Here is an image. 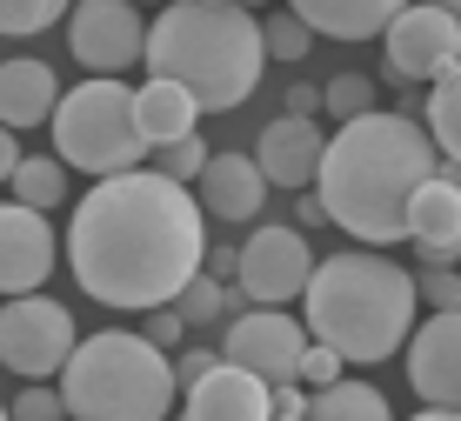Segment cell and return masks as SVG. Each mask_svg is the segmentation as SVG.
Returning <instances> with one entry per match:
<instances>
[{
    "label": "cell",
    "mask_w": 461,
    "mask_h": 421,
    "mask_svg": "<svg viewBox=\"0 0 461 421\" xmlns=\"http://www.w3.org/2000/svg\"><path fill=\"white\" fill-rule=\"evenodd\" d=\"M408 381L428 408H461V307L455 315H428L408 334Z\"/></svg>",
    "instance_id": "obj_12"
},
{
    "label": "cell",
    "mask_w": 461,
    "mask_h": 421,
    "mask_svg": "<svg viewBox=\"0 0 461 421\" xmlns=\"http://www.w3.org/2000/svg\"><path fill=\"white\" fill-rule=\"evenodd\" d=\"M154 80L194 94L201 114H228L241 107L267 74V47H261V21L241 0H167L161 21L148 27L140 47Z\"/></svg>",
    "instance_id": "obj_3"
},
{
    "label": "cell",
    "mask_w": 461,
    "mask_h": 421,
    "mask_svg": "<svg viewBox=\"0 0 461 421\" xmlns=\"http://www.w3.org/2000/svg\"><path fill=\"white\" fill-rule=\"evenodd\" d=\"M74 0H0V34H41V27L68 21Z\"/></svg>",
    "instance_id": "obj_26"
},
{
    "label": "cell",
    "mask_w": 461,
    "mask_h": 421,
    "mask_svg": "<svg viewBox=\"0 0 461 421\" xmlns=\"http://www.w3.org/2000/svg\"><path fill=\"white\" fill-rule=\"evenodd\" d=\"M181 421H275L267 415V381H254L248 368H208L187 388V415Z\"/></svg>",
    "instance_id": "obj_16"
},
{
    "label": "cell",
    "mask_w": 461,
    "mask_h": 421,
    "mask_svg": "<svg viewBox=\"0 0 461 421\" xmlns=\"http://www.w3.org/2000/svg\"><path fill=\"white\" fill-rule=\"evenodd\" d=\"M201 207L214 221H254L267 207V181L254 168V154H208L201 168Z\"/></svg>",
    "instance_id": "obj_18"
},
{
    "label": "cell",
    "mask_w": 461,
    "mask_h": 421,
    "mask_svg": "<svg viewBox=\"0 0 461 421\" xmlns=\"http://www.w3.org/2000/svg\"><path fill=\"white\" fill-rule=\"evenodd\" d=\"M54 107H60V80H54L47 60H34V54L0 60V127H7V134L54 121Z\"/></svg>",
    "instance_id": "obj_17"
},
{
    "label": "cell",
    "mask_w": 461,
    "mask_h": 421,
    "mask_svg": "<svg viewBox=\"0 0 461 421\" xmlns=\"http://www.w3.org/2000/svg\"><path fill=\"white\" fill-rule=\"evenodd\" d=\"M54 274V228L21 201H0V295H41Z\"/></svg>",
    "instance_id": "obj_13"
},
{
    "label": "cell",
    "mask_w": 461,
    "mask_h": 421,
    "mask_svg": "<svg viewBox=\"0 0 461 421\" xmlns=\"http://www.w3.org/2000/svg\"><path fill=\"white\" fill-rule=\"evenodd\" d=\"M421 127H428V141H435V154L461 168V68H448L428 87V121Z\"/></svg>",
    "instance_id": "obj_22"
},
{
    "label": "cell",
    "mask_w": 461,
    "mask_h": 421,
    "mask_svg": "<svg viewBox=\"0 0 461 421\" xmlns=\"http://www.w3.org/2000/svg\"><path fill=\"white\" fill-rule=\"evenodd\" d=\"M308 388H301V381H281V388H267V415H275V421H308Z\"/></svg>",
    "instance_id": "obj_31"
},
{
    "label": "cell",
    "mask_w": 461,
    "mask_h": 421,
    "mask_svg": "<svg viewBox=\"0 0 461 421\" xmlns=\"http://www.w3.org/2000/svg\"><path fill=\"white\" fill-rule=\"evenodd\" d=\"M234 261H241V248H214L208 261H201V274H214V281H221V274H234Z\"/></svg>",
    "instance_id": "obj_37"
},
{
    "label": "cell",
    "mask_w": 461,
    "mask_h": 421,
    "mask_svg": "<svg viewBox=\"0 0 461 421\" xmlns=\"http://www.w3.org/2000/svg\"><path fill=\"white\" fill-rule=\"evenodd\" d=\"M408 421H455L448 408H421V415H408Z\"/></svg>",
    "instance_id": "obj_38"
},
{
    "label": "cell",
    "mask_w": 461,
    "mask_h": 421,
    "mask_svg": "<svg viewBox=\"0 0 461 421\" xmlns=\"http://www.w3.org/2000/svg\"><path fill=\"white\" fill-rule=\"evenodd\" d=\"M455 421H461V408H455Z\"/></svg>",
    "instance_id": "obj_43"
},
{
    "label": "cell",
    "mask_w": 461,
    "mask_h": 421,
    "mask_svg": "<svg viewBox=\"0 0 461 421\" xmlns=\"http://www.w3.org/2000/svg\"><path fill=\"white\" fill-rule=\"evenodd\" d=\"M14 201L34 207V215H47V207L68 201V168H60L54 154H21V168H14Z\"/></svg>",
    "instance_id": "obj_23"
},
{
    "label": "cell",
    "mask_w": 461,
    "mask_h": 421,
    "mask_svg": "<svg viewBox=\"0 0 461 421\" xmlns=\"http://www.w3.org/2000/svg\"><path fill=\"white\" fill-rule=\"evenodd\" d=\"M408 241H415L421 268H455L461 261V188L448 174L421 181V194L408 201Z\"/></svg>",
    "instance_id": "obj_15"
},
{
    "label": "cell",
    "mask_w": 461,
    "mask_h": 421,
    "mask_svg": "<svg viewBox=\"0 0 461 421\" xmlns=\"http://www.w3.org/2000/svg\"><path fill=\"white\" fill-rule=\"evenodd\" d=\"M181 334H187V328H181V315H174V307H148V328H140V342H154V348L167 354Z\"/></svg>",
    "instance_id": "obj_33"
},
{
    "label": "cell",
    "mask_w": 461,
    "mask_h": 421,
    "mask_svg": "<svg viewBox=\"0 0 461 421\" xmlns=\"http://www.w3.org/2000/svg\"><path fill=\"white\" fill-rule=\"evenodd\" d=\"M381 54H388V74L394 80H428L435 87L448 68H461V21L441 7H402L388 27H381Z\"/></svg>",
    "instance_id": "obj_11"
},
{
    "label": "cell",
    "mask_w": 461,
    "mask_h": 421,
    "mask_svg": "<svg viewBox=\"0 0 461 421\" xmlns=\"http://www.w3.org/2000/svg\"><path fill=\"white\" fill-rule=\"evenodd\" d=\"M375 101H381L375 80H368V74H355V68L335 74V80L321 87V107H328V114H335L341 127H348V121H361V114H375Z\"/></svg>",
    "instance_id": "obj_25"
},
{
    "label": "cell",
    "mask_w": 461,
    "mask_h": 421,
    "mask_svg": "<svg viewBox=\"0 0 461 421\" xmlns=\"http://www.w3.org/2000/svg\"><path fill=\"white\" fill-rule=\"evenodd\" d=\"M208 141H201V134H187V141H167V148L161 154H154V174H161V181H201V168H208Z\"/></svg>",
    "instance_id": "obj_27"
},
{
    "label": "cell",
    "mask_w": 461,
    "mask_h": 421,
    "mask_svg": "<svg viewBox=\"0 0 461 421\" xmlns=\"http://www.w3.org/2000/svg\"><path fill=\"white\" fill-rule=\"evenodd\" d=\"M261 47H267V60H301V54H314V34L294 21V14H267L261 21Z\"/></svg>",
    "instance_id": "obj_28"
},
{
    "label": "cell",
    "mask_w": 461,
    "mask_h": 421,
    "mask_svg": "<svg viewBox=\"0 0 461 421\" xmlns=\"http://www.w3.org/2000/svg\"><path fill=\"white\" fill-rule=\"evenodd\" d=\"M308 421H394V408L375 381H335L308 401Z\"/></svg>",
    "instance_id": "obj_21"
},
{
    "label": "cell",
    "mask_w": 461,
    "mask_h": 421,
    "mask_svg": "<svg viewBox=\"0 0 461 421\" xmlns=\"http://www.w3.org/2000/svg\"><path fill=\"white\" fill-rule=\"evenodd\" d=\"M7 421H68V401H60V388L27 381L21 401H7Z\"/></svg>",
    "instance_id": "obj_29"
},
{
    "label": "cell",
    "mask_w": 461,
    "mask_h": 421,
    "mask_svg": "<svg viewBox=\"0 0 461 421\" xmlns=\"http://www.w3.org/2000/svg\"><path fill=\"white\" fill-rule=\"evenodd\" d=\"M208 368H221V354H214V348H187V354H174V388L187 395V388L208 375Z\"/></svg>",
    "instance_id": "obj_32"
},
{
    "label": "cell",
    "mask_w": 461,
    "mask_h": 421,
    "mask_svg": "<svg viewBox=\"0 0 461 421\" xmlns=\"http://www.w3.org/2000/svg\"><path fill=\"white\" fill-rule=\"evenodd\" d=\"M54 160L94 174V181L134 174L140 160H148V141H140V127H134V87H121V80H81L74 94H60Z\"/></svg>",
    "instance_id": "obj_6"
},
{
    "label": "cell",
    "mask_w": 461,
    "mask_h": 421,
    "mask_svg": "<svg viewBox=\"0 0 461 421\" xmlns=\"http://www.w3.org/2000/svg\"><path fill=\"white\" fill-rule=\"evenodd\" d=\"M341 368H348V362H341L335 348L308 342V348H301V375H294V381H301V388H314V395H321V388H335V381H341Z\"/></svg>",
    "instance_id": "obj_30"
},
{
    "label": "cell",
    "mask_w": 461,
    "mask_h": 421,
    "mask_svg": "<svg viewBox=\"0 0 461 421\" xmlns=\"http://www.w3.org/2000/svg\"><path fill=\"white\" fill-rule=\"evenodd\" d=\"M208 261V221L194 188L161 181L154 168L94 181L68 221V268L101 307H167Z\"/></svg>",
    "instance_id": "obj_1"
},
{
    "label": "cell",
    "mask_w": 461,
    "mask_h": 421,
    "mask_svg": "<svg viewBox=\"0 0 461 421\" xmlns=\"http://www.w3.org/2000/svg\"><path fill=\"white\" fill-rule=\"evenodd\" d=\"M294 215H301V234H308V228H321V194H308V188H301V201H294Z\"/></svg>",
    "instance_id": "obj_35"
},
{
    "label": "cell",
    "mask_w": 461,
    "mask_h": 421,
    "mask_svg": "<svg viewBox=\"0 0 461 421\" xmlns=\"http://www.w3.org/2000/svg\"><path fill=\"white\" fill-rule=\"evenodd\" d=\"M435 174H441V154L428 141V127L375 107L328 141L314 194H321V215L341 234H355L361 248H388V241H408V201Z\"/></svg>",
    "instance_id": "obj_2"
},
{
    "label": "cell",
    "mask_w": 461,
    "mask_h": 421,
    "mask_svg": "<svg viewBox=\"0 0 461 421\" xmlns=\"http://www.w3.org/2000/svg\"><path fill=\"white\" fill-rule=\"evenodd\" d=\"M167 307L181 315V328H187V334H194V328H214V321H228V288H221L214 274H194V281H187Z\"/></svg>",
    "instance_id": "obj_24"
},
{
    "label": "cell",
    "mask_w": 461,
    "mask_h": 421,
    "mask_svg": "<svg viewBox=\"0 0 461 421\" xmlns=\"http://www.w3.org/2000/svg\"><path fill=\"white\" fill-rule=\"evenodd\" d=\"M441 174H448V181H455V188H461V168H455V160H441Z\"/></svg>",
    "instance_id": "obj_40"
},
{
    "label": "cell",
    "mask_w": 461,
    "mask_h": 421,
    "mask_svg": "<svg viewBox=\"0 0 461 421\" xmlns=\"http://www.w3.org/2000/svg\"><path fill=\"white\" fill-rule=\"evenodd\" d=\"M0 421H7V401H0Z\"/></svg>",
    "instance_id": "obj_41"
},
{
    "label": "cell",
    "mask_w": 461,
    "mask_h": 421,
    "mask_svg": "<svg viewBox=\"0 0 461 421\" xmlns=\"http://www.w3.org/2000/svg\"><path fill=\"white\" fill-rule=\"evenodd\" d=\"M314 107H321V87H308V80H301V87H288V114L314 121Z\"/></svg>",
    "instance_id": "obj_34"
},
{
    "label": "cell",
    "mask_w": 461,
    "mask_h": 421,
    "mask_svg": "<svg viewBox=\"0 0 461 421\" xmlns=\"http://www.w3.org/2000/svg\"><path fill=\"white\" fill-rule=\"evenodd\" d=\"M14 168H21V141H14L7 127H0V188L14 181Z\"/></svg>",
    "instance_id": "obj_36"
},
{
    "label": "cell",
    "mask_w": 461,
    "mask_h": 421,
    "mask_svg": "<svg viewBox=\"0 0 461 421\" xmlns=\"http://www.w3.org/2000/svg\"><path fill=\"white\" fill-rule=\"evenodd\" d=\"M301 328L341 362H388L415 328V274L402 261H381L375 248H348L314 261V281L301 295Z\"/></svg>",
    "instance_id": "obj_4"
},
{
    "label": "cell",
    "mask_w": 461,
    "mask_h": 421,
    "mask_svg": "<svg viewBox=\"0 0 461 421\" xmlns=\"http://www.w3.org/2000/svg\"><path fill=\"white\" fill-rule=\"evenodd\" d=\"M301 348H308V328H301L294 315H281V307H241V315H228V334H221V362L228 368H248L254 381L281 388L301 375Z\"/></svg>",
    "instance_id": "obj_9"
},
{
    "label": "cell",
    "mask_w": 461,
    "mask_h": 421,
    "mask_svg": "<svg viewBox=\"0 0 461 421\" xmlns=\"http://www.w3.org/2000/svg\"><path fill=\"white\" fill-rule=\"evenodd\" d=\"M321 154H328V134L314 121L301 114H281L261 127V148H254V168H261L267 188H314V174H321Z\"/></svg>",
    "instance_id": "obj_14"
},
{
    "label": "cell",
    "mask_w": 461,
    "mask_h": 421,
    "mask_svg": "<svg viewBox=\"0 0 461 421\" xmlns=\"http://www.w3.org/2000/svg\"><path fill=\"white\" fill-rule=\"evenodd\" d=\"M148 27H140L134 0H74L68 7V54L87 68V80H114L121 68H134Z\"/></svg>",
    "instance_id": "obj_10"
},
{
    "label": "cell",
    "mask_w": 461,
    "mask_h": 421,
    "mask_svg": "<svg viewBox=\"0 0 461 421\" xmlns=\"http://www.w3.org/2000/svg\"><path fill=\"white\" fill-rule=\"evenodd\" d=\"M174 354L127 328H101L74 342L68 368H60V401L68 421H167L174 408Z\"/></svg>",
    "instance_id": "obj_5"
},
{
    "label": "cell",
    "mask_w": 461,
    "mask_h": 421,
    "mask_svg": "<svg viewBox=\"0 0 461 421\" xmlns=\"http://www.w3.org/2000/svg\"><path fill=\"white\" fill-rule=\"evenodd\" d=\"M74 315L47 295H14L0 307V368H14L21 381H47L68 368L74 354Z\"/></svg>",
    "instance_id": "obj_7"
},
{
    "label": "cell",
    "mask_w": 461,
    "mask_h": 421,
    "mask_svg": "<svg viewBox=\"0 0 461 421\" xmlns=\"http://www.w3.org/2000/svg\"><path fill=\"white\" fill-rule=\"evenodd\" d=\"M134 7H140V0H134Z\"/></svg>",
    "instance_id": "obj_44"
},
{
    "label": "cell",
    "mask_w": 461,
    "mask_h": 421,
    "mask_svg": "<svg viewBox=\"0 0 461 421\" xmlns=\"http://www.w3.org/2000/svg\"><path fill=\"white\" fill-rule=\"evenodd\" d=\"M194 121H201L194 94L174 87V80H148V87L134 94V127H140V141H148V148L187 141V134H194Z\"/></svg>",
    "instance_id": "obj_20"
},
{
    "label": "cell",
    "mask_w": 461,
    "mask_h": 421,
    "mask_svg": "<svg viewBox=\"0 0 461 421\" xmlns=\"http://www.w3.org/2000/svg\"><path fill=\"white\" fill-rule=\"evenodd\" d=\"M241 7H254V0H241Z\"/></svg>",
    "instance_id": "obj_42"
},
{
    "label": "cell",
    "mask_w": 461,
    "mask_h": 421,
    "mask_svg": "<svg viewBox=\"0 0 461 421\" xmlns=\"http://www.w3.org/2000/svg\"><path fill=\"white\" fill-rule=\"evenodd\" d=\"M314 261H321V254L308 248V234H301V228H281V221L254 228V234H248V248H241V261H234L241 301H254V307H281V301L308 295Z\"/></svg>",
    "instance_id": "obj_8"
},
{
    "label": "cell",
    "mask_w": 461,
    "mask_h": 421,
    "mask_svg": "<svg viewBox=\"0 0 461 421\" xmlns=\"http://www.w3.org/2000/svg\"><path fill=\"white\" fill-rule=\"evenodd\" d=\"M402 7H415V0H288L294 21L328 41H375Z\"/></svg>",
    "instance_id": "obj_19"
},
{
    "label": "cell",
    "mask_w": 461,
    "mask_h": 421,
    "mask_svg": "<svg viewBox=\"0 0 461 421\" xmlns=\"http://www.w3.org/2000/svg\"><path fill=\"white\" fill-rule=\"evenodd\" d=\"M428 7H441V14H455V21H461V0H428Z\"/></svg>",
    "instance_id": "obj_39"
}]
</instances>
